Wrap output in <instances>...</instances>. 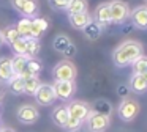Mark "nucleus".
Returning <instances> with one entry per match:
<instances>
[{"mask_svg": "<svg viewBox=\"0 0 147 132\" xmlns=\"http://www.w3.org/2000/svg\"><path fill=\"white\" fill-rule=\"evenodd\" d=\"M68 118H70V115H68V110H67L65 105L57 107V109L52 112V121H54L57 126H60V127H65Z\"/></svg>", "mask_w": 147, "mask_h": 132, "instance_id": "nucleus-19", "label": "nucleus"}, {"mask_svg": "<svg viewBox=\"0 0 147 132\" xmlns=\"http://www.w3.org/2000/svg\"><path fill=\"white\" fill-rule=\"evenodd\" d=\"M141 75H142V77H144V79H146V80H147V71L144 72V74H141Z\"/></svg>", "mask_w": 147, "mask_h": 132, "instance_id": "nucleus-38", "label": "nucleus"}, {"mask_svg": "<svg viewBox=\"0 0 147 132\" xmlns=\"http://www.w3.org/2000/svg\"><path fill=\"white\" fill-rule=\"evenodd\" d=\"M8 90L13 94H21L24 93V79L19 77V75H13V77L8 80Z\"/></svg>", "mask_w": 147, "mask_h": 132, "instance_id": "nucleus-21", "label": "nucleus"}, {"mask_svg": "<svg viewBox=\"0 0 147 132\" xmlns=\"http://www.w3.org/2000/svg\"><path fill=\"white\" fill-rule=\"evenodd\" d=\"M70 0H49V5L54 9H67Z\"/></svg>", "mask_w": 147, "mask_h": 132, "instance_id": "nucleus-32", "label": "nucleus"}, {"mask_svg": "<svg viewBox=\"0 0 147 132\" xmlns=\"http://www.w3.org/2000/svg\"><path fill=\"white\" fill-rule=\"evenodd\" d=\"M11 5L18 13L27 19H33L38 14V2L36 0H11Z\"/></svg>", "mask_w": 147, "mask_h": 132, "instance_id": "nucleus-5", "label": "nucleus"}, {"mask_svg": "<svg viewBox=\"0 0 147 132\" xmlns=\"http://www.w3.org/2000/svg\"><path fill=\"white\" fill-rule=\"evenodd\" d=\"M40 85H41V82H40V79L36 77H30V79H26L24 80V93L26 94H35L36 90L40 88Z\"/></svg>", "mask_w": 147, "mask_h": 132, "instance_id": "nucleus-24", "label": "nucleus"}, {"mask_svg": "<svg viewBox=\"0 0 147 132\" xmlns=\"http://www.w3.org/2000/svg\"><path fill=\"white\" fill-rule=\"evenodd\" d=\"M68 21H70V25L73 28H76V30H82V28L92 21V16H90L87 11L86 13H79V14H70Z\"/></svg>", "mask_w": 147, "mask_h": 132, "instance_id": "nucleus-14", "label": "nucleus"}, {"mask_svg": "<svg viewBox=\"0 0 147 132\" xmlns=\"http://www.w3.org/2000/svg\"><path fill=\"white\" fill-rule=\"evenodd\" d=\"M0 132H14L11 127H0Z\"/></svg>", "mask_w": 147, "mask_h": 132, "instance_id": "nucleus-35", "label": "nucleus"}, {"mask_svg": "<svg viewBox=\"0 0 147 132\" xmlns=\"http://www.w3.org/2000/svg\"><path fill=\"white\" fill-rule=\"evenodd\" d=\"M76 77V66L70 60H63L54 68L55 82H74Z\"/></svg>", "mask_w": 147, "mask_h": 132, "instance_id": "nucleus-2", "label": "nucleus"}, {"mask_svg": "<svg viewBox=\"0 0 147 132\" xmlns=\"http://www.w3.org/2000/svg\"><path fill=\"white\" fill-rule=\"evenodd\" d=\"M2 99H3V88L0 85V102H2Z\"/></svg>", "mask_w": 147, "mask_h": 132, "instance_id": "nucleus-36", "label": "nucleus"}, {"mask_svg": "<svg viewBox=\"0 0 147 132\" xmlns=\"http://www.w3.org/2000/svg\"><path fill=\"white\" fill-rule=\"evenodd\" d=\"M48 19L33 17L30 19V39H38L46 30H48Z\"/></svg>", "mask_w": 147, "mask_h": 132, "instance_id": "nucleus-12", "label": "nucleus"}, {"mask_svg": "<svg viewBox=\"0 0 147 132\" xmlns=\"http://www.w3.org/2000/svg\"><path fill=\"white\" fill-rule=\"evenodd\" d=\"M142 53V46L138 41H125L112 52V61L119 68L133 65Z\"/></svg>", "mask_w": 147, "mask_h": 132, "instance_id": "nucleus-1", "label": "nucleus"}, {"mask_svg": "<svg viewBox=\"0 0 147 132\" xmlns=\"http://www.w3.org/2000/svg\"><path fill=\"white\" fill-rule=\"evenodd\" d=\"M109 9H111V22L112 24H123L130 17V8L122 0L111 2L109 3Z\"/></svg>", "mask_w": 147, "mask_h": 132, "instance_id": "nucleus-4", "label": "nucleus"}, {"mask_svg": "<svg viewBox=\"0 0 147 132\" xmlns=\"http://www.w3.org/2000/svg\"><path fill=\"white\" fill-rule=\"evenodd\" d=\"M63 55L67 57V58H71V57L76 55V47L73 46V44H70V46L67 47V49L63 50Z\"/></svg>", "mask_w": 147, "mask_h": 132, "instance_id": "nucleus-34", "label": "nucleus"}, {"mask_svg": "<svg viewBox=\"0 0 147 132\" xmlns=\"http://www.w3.org/2000/svg\"><path fill=\"white\" fill-rule=\"evenodd\" d=\"M11 49H13V52L16 53V55H24L26 57L27 53V39L26 38H19L18 41H14L13 44H10Z\"/></svg>", "mask_w": 147, "mask_h": 132, "instance_id": "nucleus-28", "label": "nucleus"}, {"mask_svg": "<svg viewBox=\"0 0 147 132\" xmlns=\"http://www.w3.org/2000/svg\"><path fill=\"white\" fill-rule=\"evenodd\" d=\"M36 99V102L40 105H51L52 102L55 101V91H54V87L52 85H48V83H41L40 88L36 90V93L33 94Z\"/></svg>", "mask_w": 147, "mask_h": 132, "instance_id": "nucleus-8", "label": "nucleus"}, {"mask_svg": "<svg viewBox=\"0 0 147 132\" xmlns=\"http://www.w3.org/2000/svg\"><path fill=\"white\" fill-rule=\"evenodd\" d=\"M81 124L82 123L79 121V119H76V118H68V121H67V124H65V129L67 131H70V132H73V131H76V129H81Z\"/></svg>", "mask_w": 147, "mask_h": 132, "instance_id": "nucleus-31", "label": "nucleus"}, {"mask_svg": "<svg viewBox=\"0 0 147 132\" xmlns=\"http://www.w3.org/2000/svg\"><path fill=\"white\" fill-rule=\"evenodd\" d=\"M130 87H128V85H125V83H122V85H119L117 87V94L120 97H123V99H127L128 96H130Z\"/></svg>", "mask_w": 147, "mask_h": 132, "instance_id": "nucleus-33", "label": "nucleus"}, {"mask_svg": "<svg viewBox=\"0 0 147 132\" xmlns=\"http://www.w3.org/2000/svg\"><path fill=\"white\" fill-rule=\"evenodd\" d=\"M11 77H13L11 58L2 57V58H0V82H2V83H8V80H10Z\"/></svg>", "mask_w": 147, "mask_h": 132, "instance_id": "nucleus-16", "label": "nucleus"}, {"mask_svg": "<svg viewBox=\"0 0 147 132\" xmlns=\"http://www.w3.org/2000/svg\"><path fill=\"white\" fill-rule=\"evenodd\" d=\"M117 113L122 121H133L138 116V113H139V104L134 99L127 97V99H123L120 102V105L117 109Z\"/></svg>", "mask_w": 147, "mask_h": 132, "instance_id": "nucleus-3", "label": "nucleus"}, {"mask_svg": "<svg viewBox=\"0 0 147 132\" xmlns=\"http://www.w3.org/2000/svg\"><path fill=\"white\" fill-rule=\"evenodd\" d=\"M73 132H84L82 129H76V131H73Z\"/></svg>", "mask_w": 147, "mask_h": 132, "instance_id": "nucleus-39", "label": "nucleus"}, {"mask_svg": "<svg viewBox=\"0 0 147 132\" xmlns=\"http://www.w3.org/2000/svg\"><path fill=\"white\" fill-rule=\"evenodd\" d=\"M93 19H95V22L100 24L101 27L111 24V9H109V3H100L95 9Z\"/></svg>", "mask_w": 147, "mask_h": 132, "instance_id": "nucleus-13", "label": "nucleus"}, {"mask_svg": "<svg viewBox=\"0 0 147 132\" xmlns=\"http://www.w3.org/2000/svg\"><path fill=\"white\" fill-rule=\"evenodd\" d=\"M146 2H147V0H146Z\"/></svg>", "mask_w": 147, "mask_h": 132, "instance_id": "nucleus-40", "label": "nucleus"}, {"mask_svg": "<svg viewBox=\"0 0 147 132\" xmlns=\"http://www.w3.org/2000/svg\"><path fill=\"white\" fill-rule=\"evenodd\" d=\"M128 87H130V90L134 91V93L142 94L147 91V80L141 74H133L130 77V85H128Z\"/></svg>", "mask_w": 147, "mask_h": 132, "instance_id": "nucleus-15", "label": "nucleus"}, {"mask_svg": "<svg viewBox=\"0 0 147 132\" xmlns=\"http://www.w3.org/2000/svg\"><path fill=\"white\" fill-rule=\"evenodd\" d=\"M38 116H40V113L36 110V107L29 105V104L19 107V110H18V119L21 123H24V124H32V123H35L38 119Z\"/></svg>", "mask_w": 147, "mask_h": 132, "instance_id": "nucleus-9", "label": "nucleus"}, {"mask_svg": "<svg viewBox=\"0 0 147 132\" xmlns=\"http://www.w3.org/2000/svg\"><path fill=\"white\" fill-rule=\"evenodd\" d=\"M27 68L30 69V72H32L33 75L38 77V74L43 69V63H41V60H38V58H29L27 60Z\"/></svg>", "mask_w": 147, "mask_h": 132, "instance_id": "nucleus-30", "label": "nucleus"}, {"mask_svg": "<svg viewBox=\"0 0 147 132\" xmlns=\"http://www.w3.org/2000/svg\"><path fill=\"white\" fill-rule=\"evenodd\" d=\"M2 35H3V41L8 44H13L14 41H18L19 38H22L19 35V31H18L16 25H10V27H7L3 31H2Z\"/></svg>", "mask_w": 147, "mask_h": 132, "instance_id": "nucleus-23", "label": "nucleus"}, {"mask_svg": "<svg viewBox=\"0 0 147 132\" xmlns=\"http://www.w3.org/2000/svg\"><path fill=\"white\" fill-rule=\"evenodd\" d=\"M146 71H147V57L141 55L133 63V74H144Z\"/></svg>", "mask_w": 147, "mask_h": 132, "instance_id": "nucleus-29", "label": "nucleus"}, {"mask_svg": "<svg viewBox=\"0 0 147 132\" xmlns=\"http://www.w3.org/2000/svg\"><path fill=\"white\" fill-rule=\"evenodd\" d=\"M67 110H68V115L71 116V118H76L79 119L81 123L86 121L87 116L90 115V105L86 102H82V101H73V102H70L67 105Z\"/></svg>", "mask_w": 147, "mask_h": 132, "instance_id": "nucleus-6", "label": "nucleus"}, {"mask_svg": "<svg viewBox=\"0 0 147 132\" xmlns=\"http://www.w3.org/2000/svg\"><path fill=\"white\" fill-rule=\"evenodd\" d=\"M130 19L133 27H138L141 30H147V6H136L130 13Z\"/></svg>", "mask_w": 147, "mask_h": 132, "instance_id": "nucleus-10", "label": "nucleus"}, {"mask_svg": "<svg viewBox=\"0 0 147 132\" xmlns=\"http://www.w3.org/2000/svg\"><path fill=\"white\" fill-rule=\"evenodd\" d=\"M40 49H41V46H40V41L38 39H27V53L26 57L27 58H36V55L40 53Z\"/></svg>", "mask_w": 147, "mask_h": 132, "instance_id": "nucleus-25", "label": "nucleus"}, {"mask_svg": "<svg viewBox=\"0 0 147 132\" xmlns=\"http://www.w3.org/2000/svg\"><path fill=\"white\" fill-rule=\"evenodd\" d=\"M70 44H71L70 38L65 36V35H59V36H55V38H54V43H52V46H54V49L57 50V52L63 53V50L67 49V47L70 46Z\"/></svg>", "mask_w": 147, "mask_h": 132, "instance_id": "nucleus-26", "label": "nucleus"}, {"mask_svg": "<svg viewBox=\"0 0 147 132\" xmlns=\"http://www.w3.org/2000/svg\"><path fill=\"white\" fill-rule=\"evenodd\" d=\"M52 87H54L55 96L60 97V99H63V101L70 99V97L74 94V90H76L74 82H55Z\"/></svg>", "mask_w": 147, "mask_h": 132, "instance_id": "nucleus-11", "label": "nucleus"}, {"mask_svg": "<svg viewBox=\"0 0 147 132\" xmlns=\"http://www.w3.org/2000/svg\"><path fill=\"white\" fill-rule=\"evenodd\" d=\"M90 110H92L93 113H98V115L109 116L112 112V105H111V102L106 101V99H96L95 102H93V105L90 107Z\"/></svg>", "mask_w": 147, "mask_h": 132, "instance_id": "nucleus-18", "label": "nucleus"}, {"mask_svg": "<svg viewBox=\"0 0 147 132\" xmlns=\"http://www.w3.org/2000/svg\"><path fill=\"white\" fill-rule=\"evenodd\" d=\"M87 127L90 132H105L109 127V116L98 115V113L90 112V115L87 116Z\"/></svg>", "mask_w": 147, "mask_h": 132, "instance_id": "nucleus-7", "label": "nucleus"}, {"mask_svg": "<svg viewBox=\"0 0 147 132\" xmlns=\"http://www.w3.org/2000/svg\"><path fill=\"white\" fill-rule=\"evenodd\" d=\"M27 57L24 55H16L11 58V71H13V75H21L24 72V69L27 68Z\"/></svg>", "mask_w": 147, "mask_h": 132, "instance_id": "nucleus-20", "label": "nucleus"}, {"mask_svg": "<svg viewBox=\"0 0 147 132\" xmlns=\"http://www.w3.org/2000/svg\"><path fill=\"white\" fill-rule=\"evenodd\" d=\"M82 31H84V35H86V38H87V39L95 41V39H98V38L101 36L103 28H101V25H100V24H96L95 21H90L89 24H87L86 27L82 28Z\"/></svg>", "mask_w": 147, "mask_h": 132, "instance_id": "nucleus-17", "label": "nucleus"}, {"mask_svg": "<svg viewBox=\"0 0 147 132\" xmlns=\"http://www.w3.org/2000/svg\"><path fill=\"white\" fill-rule=\"evenodd\" d=\"M16 28H18V31H19V35L22 38H26V39L30 38V19L22 17L19 22H18Z\"/></svg>", "mask_w": 147, "mask_h": 132, "instance_id": "nucleus-27", "label": "nucleus"}, {"mask_svg": "<svg viewBox=\"0 0 147 132\" xmlns=\"http://www.w3.org/2000/svg\"><path fill=\"white\" fill-rule=\"evenodd\" d=\"M5 41H3V35H2V31H0V47H2V44H3Z\"/></svg>", "mask_w": 147, "mask_h": 132, "instance_id": "nucleus-37", "label": "nucleus"}, {"mask_svg": "<svg viewBox=\"0 0 147 132\" xmlns=\"http://www.w3.org/2000/svg\"><path fill=\"white\" fill-rule=\"evenodd\" d=\"M68 13L70 14H79L87 11V0H70L68 3Z\"/></svg>", "mask_w": 147, "mask_h": 132, "instance_id": "nucleus-22", "label": "nucleus"}]
</instances>
